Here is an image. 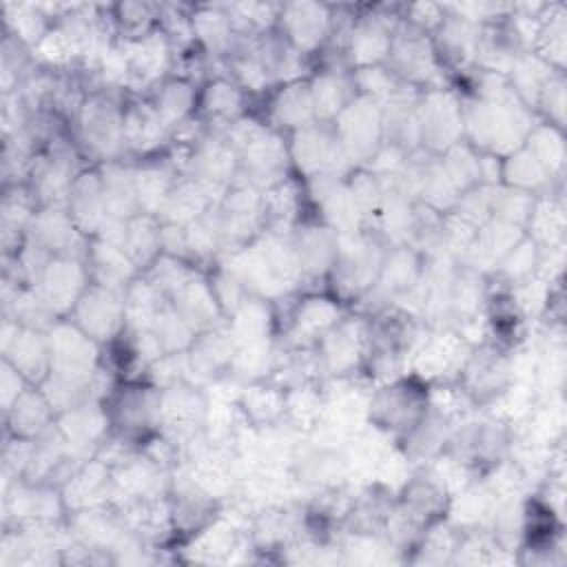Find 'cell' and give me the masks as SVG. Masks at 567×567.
Returning a JSON list of instances; mask_svg holds the SVG:
<instances>
[{
    "mask_svg": "<svg viewBox=\"0 0 567 567\" xmlns=\"http://www.w3.org/2000/svg\"><path fill=\"white\" fill-rule=\"evenodd\" d=\"M427 408V383L414 374H403L372 388L368 421L399 441L425 416Z\"/></svg>",
    "mask_w": 567,
    "mask_h": 567,
    "instance_id": "obj_6",
    "label": "cell"
},
{
    "mask_svg": "<svg viewBox=\"0 0 567 567\" xmlns=\"http://www.w3.org/2000/svg\"><path fill=\"white\" fill-rule=\"evenodd\" d=\"M385 250L388 244L370 228L339 235L337 257L330 268L326 290L352 308V303L374 286Z\"/></svg>",
    "mask_w": 567,
    "mask_h": 567,
    "instance_id": "obj_3",
    "label": "cell"
},
{
    "mask_svg": "<svg viewBox=\"0 0 567 567\" xmlns=\"http://www.w3.org/2000/svg\"><path fill=\"white\" fill-rule=\"evenodd\" d=\"M60 492L66 505V514L113 503V496H115L113 467L102 458L91 456L73 472V476L60 487Z\"/></svg>",
    "mask_w": 567,
    "mask_h": 567,
    "instance_id": "obj_28",
    "label": "cell"
},
{
    "mask_svg": "<svg viewBox=\"0 0 567 567\" xmlns=\"http://www.w3.org/2000/svg\"><path fill=\"white\" fill-rule=\"evenodd\" d=\"M84 261H86L91 281L106 288L126 290V286L140 277L137 266L131 261V257L124 252L122 246L109 244L97 237L89 239Z\"/></svg>",
    "mask_w": 567,
    "mask_h": 567,
    "instance_id": "obj_35",
    "label": "cell"
},
{
    "mask_svg": "<svg viewBox=\"0 0 567 567\" xmlns=\"http://www.w3.org/2000/svg\"><path fill=\"white\" fill-rule=\"evenodd\" d=\"M2 22L4 33L13 35L29 49H33L53 27L49 16L42 11L40 2H4Z\"/></svg>",
    "mask_w": 567,
    "mask_h": 567,
    "instance_id": "obj_47",
    "label": "cell"
},
{
    "mask_svg": "<svg viewBox=\"0 0 567 567\" xmlns=\"http://www.w3.org/2000/svg\"><path fill=\"white\" fill-rule=\"evenodd\" d=\"M315 352L319 359L321 381L361 372L365 352V317L350 310L315 343Z\"/></svg>",
    "mask_w": 567,
    "mask_h": 567,
    "instance_id": "obj_14",
    "label": "cell"
},
{
    "mask_svg": "<svg viewBox=\"0 0 567 567\" xmlns=\"http://www.w3.org/2000/svg\"><path fill=\"white\" fill-rule=\"evenodd\" d=\"M525 235L538 248H551L565 244V199L560 193L536 195L529 217L525 221Z\"/></svg>",
    "mask_w": 567,
    "mask_h": 567,
    "instance_id": "obj_41",
    "label": "cell"
},
{
    "mask_svg": "<svg viewBox=\"0 0 567 567\" xmlns=\"http://www.w3.org/2000/svg\"><path fill=\"white\" fill-rule=\"evenodd\" d=\"M323 414V390L321 381L303 383L286 390L284 399V421L290 423L301 434H310Z\"/></svg>",
    "mask_w": 567,
    "mask_h": 567,
    "instance_id": "obj_48",
    "label": "cell"
},
{
    "mask_svg": "<svg viewBox=\"0 0 567 567\" xmlns=\"http://www.w3.org/2000/svg\"><path fill=\"white\" fill-rule=\"evenodd\" d=\"M416 117L421 151L441 155L454 144L463 142L461 93L454 86L421 93Z\"/></svg>",
    "mask_w": 567,
    "mask_h": 567,
    "instance_id": "obj_8",
    "label": "cell"
},
{
    "mask_svg": "<svg viewBox=\"0 0 567 567\" xmlns=\"http://www.w3.org/2000/svg\"><path fill=\"white\" fill-rule=\"evenodd\" d=\"M456 383L467 392V396L476 403V408H485L507 385L514 383L509 350L494 341H483L478 346H472L456 377Z\"/></svg>",
    "mask_w": 567,
    "mask_h": 567,
    "instance_id": "obj_11",
    "label": "cell"
},
{
    "mask_svg": "<svg viewBox=\"0 0 567 567\" xmlns=\"http://www.w3.org/2000/svg\"><path fill=\"white\" fill-rule=\"evenodd\" d=\"M104 408L111 434L135 445L155 434L162 425V390L148 379L117 381Z\"/></svg>",
    "mask_w": 567,
    "mask_h": 567,
    "instance_id": "obj_4",
    "label": "cell"
},
{
    "mask_svg": "<svg viewBox=\"0 0 567 567\" xmlns=\"http://www.w3.org/2000/svg\"><path fill=\"white\" fill-rule=\"evenodd\" d=\"M31 383L7 361L2 359V374H0V390H2V412H7L13 401L29 388Z\"/></svg>",
    "mask_w": 567,
    "mask_h": 567,
    "instance_id": "obj_57",
    "label": "cell"
},
{
    "mask_svg": "<svg viewBox=\"0 0 567 567\" xmlns=\"http://www.w3.org/2000/svg\"><path fill=\"white\" fill-rule=\"evenodd\" d=\"M454 427L456 423L452 419L427 408L425 416L396 443L414 467H423L445 452Z\"/></svg>",
    "mask_w": 567,
    "mask_h": 567,
    "instance_id": "obj_32",
    "label": "cell"
},
{
    "mask_svg": "<svg viewBox=\"0 0 567 567\" xmlns=\"http://www.w3.org/2000/svg\"><path fill=\"white\" fill-rule=\"evenodd\" d=\"M261 97H264V111L257 117L264 120L270 128L284 133L286 137L317 122L308 78L272 86Z\"/></svg>",
    "mask_w": 567,
    "mask_h": 567,
    "instance_id": "obj_24",
    "label": "cell"
},
{
    "mask_svg": "<svg viewBox=\"0 0 567 567\" xmlns=\"http://www.w3.org/2000/svg\"><path fill=\"white\" fill-rule=\"evenodd\" d=\"M224 133L237 153L235 184L264 193L295 175L288 153V137L270 128L255 113L237 120Z\"/></svg>",
    "mask_w": 567,
    "mask_h": 567,
    "instance_id": "obj_1",
    "label": "cell"
},
{
    "mask_svg": "<svg viewBox=\"0 0 567 567\" xmlns=\"http://www.w3.org/2000/svg\"><path fill=\"white\" fill-rule=\"evenodd\" d=\"M47 343L53 374L91 381L102 365V346L66 317L47 330Z\"/></svg>",
    "mask_w": 567,
    "mask_h": 567,
    "instance_id": "obj_12",
    "label": "cell"
},
{
    "mask_svg": "<svg viewBox=\"0 0 567 567\" xmlns=\"http://www.w3.org/2000/svg\"><path fill=\"white\" fill-rule=\"evenodd\" d=\"M226 326L235 339V343L257 341L275 337V315L272 301L248 297L228 319Z\"/></svg>",
    "mask_w": 567,
    "mask_h": 567,
    "instance_id": "obj_45",
    "label": "cell"
},
{
    "mask_svg": "<svg viewBox=\"0 0 567 567\" xmlns=\"http://www.w3.org/2000/svg\"><path fill=\"white\" fill-rule=\"evenodd\" d=\"M193 35L199 49H204L215 62H221L237 40L226 2L193 4Z\"/></svg>",
    "mask_w": 567,
    "mask_h": 567,
    "instance_id": "obj_38",
    "label": "cell"
},
{
    "mask_svg": "<svg viewBox=\"0 0 567 567\" xmlns=\"http://www.w3.org/2000/svg\"><path fill=\"white\" fill-rule=\"evenodd\" d=\"M2 359H7L31 385H40L51 370L47 332L24 328L2 317Z\"/></svg>",
    "mask_w": 567,
    "mask_h": 567,
    "instance_id": "obj_22",
    "label": "cell"
},
{
    "mask_svg": "<svg viewBox=\"0 0 567 567\" xmlns=\"http://www.w3.org/2000/svg\"><path fill=\"white\" fill-rule=\"evenodd\" d=\"M332 4L326 2H281L277 29L308 60H312L332 35Z\"/></svg>",
    "mask_w": 567,
    "mask_h": 567,
    "instance_id": "obj_17",
    "label": "cell"
},
{
    "mask_svg": "<svg viewBox=\"0 0 567 567\" xmlns=\"http://www.w3.org/2000/svg\"><path fill=\"white\" fill-rule=\"evenodd\" d=\"M554 73H565V71H556L554 66H549L543 58H538L534 51L523 53L509 69V73L505 75L514 95L529 109L534 111L536 100L543 91V86L547 84V80Z\"/></svg>",
    "mask_w": 567,
    "mask_h": 567,
    "instance_id": "obj_46",
    "label": "cell"
},
{
    "mask_svg": "<svg viewBox=\"0 0 567 567\" xmlns=\"http://www.w3.org/2000/svg\"><path fill=\"white\" fill-rule=\"evenodd\" d=\"M534 113L540 122L565 131V73H554L543 86Z\"/></svg>",
    "mask_w": 567,
    "mask_h": 567,
    "instance_id": "obj_55",
    "label": "cell"
},
{
    "mask_svg": "<svg viewBox=\"0 0 567 567\" xmlns=\"http://www.w3.org/2000/svg\"><path fill=\"white\" fill-rule=\"evenodd\" d=\"M235 348L237 343L226 323L199 332L186 350L190 381L206 388L208 383L228 374Z\"/></svg>",
    "mask_w": 567,
    "mask_h": 567,
    "instance_id": "obj_26",
    "label": "cell"
},
{
    "mask_svg": "<svg viewBox=\"0 0 567 567\" xmlns=\"http://www.w3.org/2000/svg\"><path fill=\"white\" fill-rule=\"evenodd\" d=\"M55 425L66 443L82 456H95L102 441L109 436V414L104 401L86 399L55 416Z\"/></svg>",
    "mask_w": 567,
    "mask_h": 567,
    "instance_id": "obj_27",
    "label": "cell"
},
{
    "mask_svg": "<svg viewBox=\"0 0 567 567\" xmlns=\"http://www.w3.org/2000/svg\"><path fill=\"white\" fill-rule=\"evenodd\" d=\"M401 18L410 27L432 35L436 31V27L443 22L445 9L439 2H412V4L401 7Z\"/></svg>",
    "mask_w": 567,
    "mask_h": 567,
    "instance_id": "obj_56",
    "label": "cell"
},
{
    "mask_svg": "<svg viewBox=\"0 0 567 567\" xmlns=\"http://www.w3.org/2000/svg\"><path fill=\"white\" fill-rule=\"evenodd\" d=\"M288 153L292 173L301 179L317 175L348 177L354 166L350 164L332 122H312L288 135Z\"/></svg>",
    "mask_w": 567,
    "mask_h": 567,
    "instance_id": "obj_7",
    "label": "cell"
},
{
    "mask_svg": "<svg viewBox=\"0 0 567 567\" xmlns=\"http://www.w3.org/2000/svg\"><path fill=\"white\" fill-rule=\"evenodd\" d=\"M450 492L441 483V478L432 472L430 465L414 467L408 481L396 492V507L414 520L419 527H427L434 520L445 518Z\"/></svg>",
    "mask_w": 567,
    "mask_h": 567,
    "instance_id": "obj_23",
    "label": "cell"
},
{
    "mask_svg": "<svg viewBox=\"0 0 567 567\" xmlns=\"http://www.w3.org/2000/svg\"><path fill=\"white\" fill-rule=\"evenodd\" d=\"M171 306L190 323V328L199 334L204 330L217 328L226 323L224 310L210 288L206 270H197L173 297Z\"/></svg>",
    "mask_w": 567,
    "mask_h": 567,
    "instance_id": "obj_30",
    "label": "cell"
},
{
    "mask_svg": "<svg viewBox=\"0 0 567 567\" xmlns=\"http://www.w3.org/2000/svg\"><path fill=\"white\" fill-rule=\"evenodd\" d=\"M445 173L450 175L452 184L458 188V193H465L472 186L481 184L478 177V151L472 148L465 140L447 148L439 155Z\"/></svg>",
    "mask_w": 567,
    "mask_h": 567,
    "instance_id": "obj_53",
    "label": "cell"
},
{
    "mask_svg": "<svg viewBox=\"0 0 567 567\" xmlns=\"http://www.w3.org/2000/svg\"><path fill=\"white\" fill-rule=\"evenodd\" d=\"M111 20L117 33V40L128 42L144 38L146 33L157 29V2H113L111 4Z\"/></svg>",
    "mask_w": 567,
    "mask_h": 567,
    "instance_id": "obj_51",
    "label": "cell"
},
{
    "mask_svg": "<svg viewBox=\"0 0 567 567\" xmlns=\"http://www.w3.org/2000/svg\"><path fill=\"white\" fill-rule=\"evenodd\" d=\"M337 233L315 215L306 217L290 230L292 250L301 272V290H321L317 284L328 281L337 257Z\"/></svg>",
    "mask_w": 567,
    "mask_h": 567,
    "instance_id": "obj_15",
    "label": "cell"
},
{
    "mask_svg": "<svg viewBox=\"0 0 567 567\" xmlns=\"http://www.w3.org/2000/svg\"><path fill=\"white\" fill-rule=\"evenodd\" d=\"M538 259H540V248L525 235L496 266V270L492 272L494 277H498L503 284L512 286L516 281H523L532 275H536L538 270Z\"/></svg>",
    "mask_w": 567,
    "mask_h": 567,
    "instance_id": "obj_54",
    "label": "cell"
},
{
    "mask_svg": "<svg viewBox=\"0 0 567 567\" xmlns=\"http://www.w3.org/2000/svg\"><path fill=\"white\" fill-rule=\"evenodd\" d=\"M168 303L142 275L133 279L124 290L126 330H146L153 326L159 310Z\"/></svg>",
    "mask_w": 567,
    "mask_h": 567,
    "instance_id": "obj_49",
    "label": "cell"
},
{
    "mask_svg": "<svg viewBox=\"0 0 567 567\" xmlns=\"http://www.w3.org/2000/svg\"><path fill=\"white\" fill-rule=\"evenodd\" d=\"M525 237V228L516 226L512 221L489 217L474 235L467 252L463 255L461 264L483 272L492 275L501 259Z\"/></svg>",
    "mask_w": 567,
    "mask_h": 567,
    "instance_id": "obj_29",
    "label": "cell"
},
{
    "mask_svg": "<svg viewBox=\"0 0 567 567\" xmlns=\"http://www.w3.org/2000/svg\"><path fill=\"white\" fill-rule=\"evenodd\" d=\"M197 91V84L177 75H168L162 82H157L144 97L153 104V109L159 113V117L173 133V128H177L195 115Z\"/></svg>",
    "mask_w": 567,
    "mask_h": 567,
    "instance_id": "obj_40",
    "label": "cell"
},
{
    "mask_svg": "<svg viewBox=\"0 0 567 567\" xmlns=\"http://www.w3.org/2000/svg\"><path fill=\"white\" fill-rule=\"evenodd\" d=\"M286 390L277 383L261 379L246 383L239 392L237 405L252 427H266L284 419Z\"/></svg>",
    "mask_w": 567,
    "mask_h": 567,
    "instance_id": "obj_42",
    "label": "cell"
},
{
    "mask_svg": "<svg viewBox=\"0 0 567 567\" xmlns=\"http://www.w3.org/2000/svg\"><path fill=\"white\" fill-rule=\"evenodd\" d=\"M91 284L84 257H51L33 288L44 303L62 319Z\"/></svg>",
    "mask_w": 567,
    "mask_h": 567,
    "instance_id": "obj_20",
    "label": "cell"
},
{
    "mask_svg": "<svg viewBox=\"0 0 567 567\" xmlns=\"http://www.w3.org/2000/svg\"><path fill=\"white\" fill-rule=\"evenodd\" d=\"M131 166H133V179H135V190H137V202L142 213L157 215L173 184L182 175L179 168L175 166V162L166 151L159 155L131 159Z\"/></svg>",
    "mask_w": 567,
    "mask_h": 567,
    "instance_id": "obj_31",
    "label": "cell"
},
{
    "mask_svg": "<svg viewBox=\"0 0 567 567\" xmlns=\"http://www.w3.org/2000/svg\"><path fill=\"white\" fill-rule=\"evenodd\" d=\"M122 248L131 257V261L137 266L140 272L146 270L162 255L159 217L151 213H137L135 217H131L124 228Z\"/></svg>",
    "mask_w": 567,
    "mask_h": 567,
    "instance_id": "obj_43",
    "label": "cell"
},
{
    "mask_svg": "<svg viewBox=\"0 0 567 567\" xmlns=\"http://www.w3.org/2000/svg\"><path fill=\"white\" fill-rule=\"evenodd\" d=\"M532 51L556 71H565L567 53V7L563 2H547L540 27L536 31Z\"/></svg>",
    "mask_w": 567,
    "mask_h": 567,
    "instance_id": "obj_44",
    "label": "cell"
},
{
    "mask_svg": "<svg viewBox=\"0 0 567 567\" xmlns=\"http://www.w3.org/2000/svg\"><path fill=\"white\" fill-rule=\"evenodd\" d=\"M124 100L126 93L117 89L93 91L71 122L73 142L89 166L126 157Z\"/></svg>",
    "mask_w": 567,
    "mask_h": 567,
    "instance_id": "obj_2",
    "label": "cell"
},
{
    "mask_svg": "<svg viewBox=\"0 0 567 567\" xmlns=\"http://www.w3.org/2000/svg\"><path fill=\"white\" fill-rule=\"evenodd\" d=\"M27 239L53 257H84L89 237L75 226L64 204L40 206L29 224Z\"/></svg>",
    "mask_w": 567,
    "mask_h": 567,
    "instance_id": "obj_21",
    "label": "cell"
},
{
    "mask_svg": "<svg viewBox=\"0 0 567 567\" xmlns=\"http://www.w3.org/2000/svg\"><path fill=\"white\" fill-rule=\"evenodd\" d=\"M308 84L319 122H332L357 97L354 75L346 69H315Z\"/></svg>",
    "mask_w": 567,
    "mask_h": 567,
    "instance_id": "obj_34",
    "label": "cell"
},
{
    "mask_svg": "<svg viewBox=\"0 0 567 567\" xmlns=\"http://www.w3.org/2000/svg\"><path fill=\"white\" fill-rule=\"evenodd\" d=\"M250 95L228 75H213L197 91L195 115L204 126L226 131L237 120L250 115Z\"/></svg>",
    "mask_w": 567,
    "mask_h": 567,
    "instance_id": "obj_25",
    "label": "cell"
},
{
    "mask_svg": "<svg viewBox=\"0 0 567 567\" xmlns=\"http://www.w3.org/2000/svg\"><path fill=\"white\" fill-rule=\"evenodd\" d=\"M151 332L155 334L159 348L164 354L171 352H186L197 332L190 328V323L171 306V301L159 310L155 317Z\"/></svg>",
    "mask_w": 567,
    "mask_h": 567,
    "instance_id": "obj_52",
    "label": "cell"
},
{
    "mask_svg": "<svg viewBox=\"0 0 567 567\" xmlns=\"http://www.w3.org/2000/svg\"><path fill=\"white\" fill-rule=\"evenodd\" d=\"M472 346L452 328H430L423 332L408 359V374L425 383L456 381Z\"/></svg>",
    "mask_w": 567,
    "mask_h": 567,
    "instance_id": "obj_10",
    "label": "cell"
},
{
    "mask_svg": "<svg viewBox=\"0 0 567 567\" xmlns=\"http://www.w3.org/2000/svg\"><path fill=\"white\" fill-rule=\"evenodd\" d=\"M385 66L403 84H408L421 93L432 91V89L454 86L434 51L432 35L410 27L408 22H403V18H401L399 27L394 29Z\"/></svg>",
    "mask_w": 567,
    "mask_h": 567,
    "instance_id": "obj_5",
    "label": "cell"
},
{
    "mask_svg": "<svg viewBox=\"0 0 567 567\" xmlns=\"http://www.w3.org/2000/svg\"><path fill=\"white\" fill-rule=\"evenodd\" d=\"M4 416V434L20 439H38L55 423V410L49 399L40 390V385H29L13 405L2 412Z\"/></svg>",
    "mask_w": 567,
    "mask_h": 567,
    "instance_id": "obj_37",
    "label": "cell"
},
{
    "mask_svg": "<svg viewBox=\"0 0 567 567\" xmlns=\"http://www.w3.org/2000/svg\"><path fill=\"white\" fill-rule=\"evenodd\" d=\"M126 157L140 159L159 155L171 146V128L144 95L126 93L124 100Z\"/></svg>",
    "mask_w": 567,
    "mask_h": 567,
    "instance_id": "obj_19",
    "label": "cell"
},
{
    "mask_svg": "<svg viewBox=\"0 0 567 567\" xmlns=\"http://www.w3.org/2000/svg\"><path fill=\"white\" fill-rule=\"evenodd\" d=\"M237 38H259L279 22L281 2H226Z\"/></svg>",
    "mask_w": 567,
    "mask_h": 567,
    "instance_id": "obj_50",
    "label": "cell"
},
{
    "mask_svg": "<svg viewBox=\"0 0 567 567\" xmlns=\"http://www.w3.org/2000/svg\"><path fill=\"white\" fill-rule=\"evenodd\" d=\"M334 133L354 168H363L383 144V104L357 93L332 120Z\"/></svg>",
    "mask_w": 567,
    "mask_h": 567,
    "instance_id": "obj_9",
    "label": "cell"
},
{
    "mask_svg": "<svg viewBox=\"0 0 567 567\" xmlns=\"http://www.w3.org/2000/svg\"><path fill=\"white\" fill-rule=\"evenodd\" d=\"M66 319H71L100 346H109L126 330L124 290L106 288L91 281L66 315Z\"/></svg>",
    "mask_w": 567,
    "mask_h": 567,
    "instance_id": "obj_13",
    "label": "cell"
},
{
    "mask_svg": "<svg viewBox=\"0 0 567 567\" xmlns=\"http://www.w3.org/2000/svg\"><path fill=\"white\" fill-rule=\"evenodd\" d=\"M217 199L219 197L202 182L188 175H179V179L173 184L171 193L166 195L162 208L157 210V217L162 224L188 226L197 217H202Z\"/></svg>",
    "mask_w": 567,
    "mask_h": 567,
    "instance_id": "obj_39",
    "label": "cell"
},
{
    "mask_svg": "<svg viewBox=\"0 0 567 567\" xmlns=\"http://www.w3.org/2000/svg\"><path fill=\"white\" fill-rule=\"evenodd\" d=\"M122 49L128 69L126 93L131 95H146L173 71V47L159 29L146 33L144 38L122 42Z\"/></svg>",
    "mask_w": 567,
    "mask_h": 567,
    "instance_id": "obj_18",
    "label": "cell"
},
{
    "mask_svg": "<svg viewBox=\"0 0 567 567\" xmlns=\"http://www.w3.org/2000/svg\"><path fill=\"white\" fill-rule=\"evenodd\" d=\"M4 525L31 520H66V505L60 487L2 476Z\"/></svg>",
    "mask_w": 567,
    "mask_h": 567,
    "instance_id": "obj_16",
    "label": "cell"
},
{
    "mask_svg": "<svg viewBox=\"0 0 567 567\" xmlns=\"http://www.w3.org/2000/svg\"><path fill=\"white\" fill-rule=\"evenodd\" d=\"M100 182H102V195H104V208L106 219H120L126 221L142 213L133 179V166L131 159H115L97 166Z\"/></svg>",
    "mask_w": 567,
    "mask_h": 567,
    "instance_id": "obj_36",
    "label": "cell"
},
{
    "mask_svg": "<svg viewBox=\"0 0 567 567\" xmlns=\"http://www.w3.org/2000/svg\"><path fill=\"white\" fill-rule=\"evenodd\" d=\"M64 206H66L69 215L73 217L75 226L89 239L100 233L102 224L106 221V208H104V195H102V182H100L97 166H89L78 175Z\"/></svg>",
    "mask_w": 567,
    "mask_h": 567,
    "instance_id": "obj_33",
    "label": "cell"
}]
</instances>
